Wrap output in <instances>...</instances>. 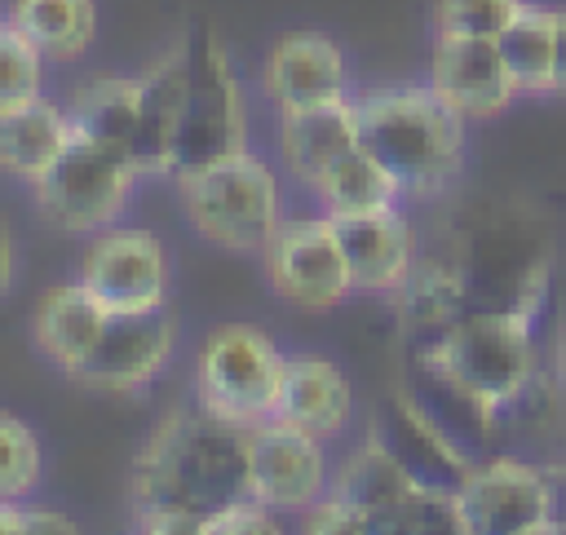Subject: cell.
Returning a JSON list of instances; mask_svg holds the SVG:
<instances>
[{"instance_id": "5b68a950", "label": "cell", "mask_w": 566, "mask_h": 535, "mask_svg": "<svg viewBox=\"0 0 566 535\" xmlns=\"http://www.w3.org/2000/svg\"><path fill=\"white\" fill-rule=\"evenodd\" d=\"M142 172L124 150L97 146L88 137H71L57 164L31 186L35 217L71 239H93L97 230L115 225L137 190Z\"/></svg>"}, {"instance_id": "484cf974", "label": "cell", "mask_w": 566, "mask_h": 535, "mask_svg": "<svg viewBox=\"0 0 566 535\" xmlns=\"http://www.w3.org/2000/svg\"><path fill=\"white\" fill-rule=\"evenodd\" d=\"M44 84H49V57L13 22H0V111L40 97Z\"/></svg>"}, {"instance_id": "4fadbf2b", "label": "cell", "mask_w": 566, "mask_h": 535, "mask_svg": "<svg viewBox=\"0 0 566 535\" xmlns=\"http://www.w3.org/2000/svg\"><path fill=\"white\" fill-rule=\"evenodd\" d=\"M172 349H177V323H172L168 310H155V314H111V323L102 327L97 345L66 376L75 385H88V389L124 394V389L150 385L168 367Z\"/></svg>"}, {"instance_id": "9c48e42d", "label": "cell", "mask_w": 566, "mask_h": 535, "mask_svg": "<svg viewBox=\"0 0 566 535\" xmlns=\"http://www.w3.org/2000/svg\"><path fill=\"white\" fill-rule=\"evenodd\" d=\"M455 508L469 535H539L557 526L548 473L513 455L469 464L455 482Z\"/></svg>"}, {"instance_id": "7a4b0ae2", "label": "cell", "mask_w": 566, "mask_h": 535, "mask_svg": "<svg viewBox=\"0 0 566 535\" xmlns=\"http://www.w3.org/2000/svg\"><path fill=\"white\" fill-rule=\"evenodd\" d=\"M358 141L402 186L407 199L442 195L469 155V119L433 84H394L354 93Z\"/></svg>"}, {"instance_id": "cb8c5ba5", "label": "cell", "mask_w": 566, "mask_h": 535, "mask_svg": "<svg viewBox=\"0 0 566 535\" xmlns=\"http://www.w3.org/2000/svg\"><path fill=\"white\" fill-rule=\"evenodd\" d=\"M504 66L517 84V93L526 97H544L553 93L557 80V9L526 0L517 9V18L495 35Z\"/></svg>"}, {"instance_id": "8992f818", "label": "cell", "mask_w": 566, "mask_h": 535, "mask_svg": "<svg viewBox=\"0 0 566 535\" xmlns=\"http://www.w3.org/2000/svg\"><path fill=\"white\" fill-rule=\"evenodd\" d=\"M283 349L256 323H221L203 336L195 363V402L226 424L252 429L274 420Z\"/></svg>"}, {"instance_id": "52a82bcc", "label": "cell", "mask_w": 566, "mask_h": 535, "mask_svg": "<svg viewBox=\"0 0 566 535\" xmlns=\"http://www.w3.org/2000/svg\"><path fill=\"white\" fill-rule=\"evenodd\" d=\"M261 265L270 292L305 314H327L345 296H354V274L340 252L336 221L327 212L283 217L261 252Z\"/></svg>"}, {"instance_id": "3957f363", "label": "cell", "mask_w": 566, "mask_h": 535, "mask_svg": "<svg viewBox=\"0 0 566 535\" xmlns=\"http://www.w3.org/2000/svg\"><path fill=\"white\" fill-rule=\"evenodd\" d=\"M172 186L190 230L221 252L261 256L279 221L287 217L279 159H270L256 146L234 150L203 168H186L172 177Z\"/></svg>"}, {"instance_id": "8fae6325", "label": "cell", "mask_w": 566, "mask_h": 535, "mask_svg": "<svg viewBox=\"0 0 566 535\" xmlns=\"http://www.w3.org/2000/svg\"><path fill=\"white\" fill-rule=\"evenodd\" d=\"M248 491L279 517H305L332 491L327 442L283 420L248 429Z\"/></svg>"}, {"instance_id": "30bf717a", "label": "cell", "mask_w": 566, "mask_h": 535, "mask_svg": "<svg viewBox=\"0 0 566 535\" xmlns=\"http://www.w3.org/2000/svg\"><path fill=\"white\" fill-rule=\"evenodd\" d=\"M248 146H252L248 111H243V93L230 71V57L221 53L212 31H195L190 35V102H186V124H181L177 172L217 164Z\"/></svg>"}, {"instance_id": "e0dca14e", "label": "cell", "mask_w": 566, "mask_h": 535, "mask_svg": "<svg viewBox=\"0 0 566 535\" xmlns=\"http://www.w3.org/2000/svg\"><path fill=\"white\" fill-rule=\"evenodd\" d=\"M274 420L292 424L301 433H314L323 442H336L354 420L349 376L336 363L318 358V354H287L283 358Z\"/></svg>"}, {"instance_id": "603a6c76", "label": "cell", "mask_w": 566, "mask_h": 535, "mask_svg": "<svg viewBox=\"0 0 566 535\" xmlns=\"http://www.w3.org/2000/svg\"><path fill=\"white\" fill-rule=\"evenodd\" d=\"M310 199L318 203V212L327 217H358V212H380V208H402V186L398 177L371 155L363 150V141L354 150H345L310 190Z\"/></svg>"}, {"instance_id": "2e32d148", "label": "cell", "mask_w": 566, "mask_h": 535, "mask_svg": "<svg viewBox=\"0 0 566 535\" xmlns=\"http://www.w3.org/2000/svg\"><path fill=\"white\" fill-rule=\"evenodd\" d=\"M340 234V252L354 274V292H402L416 265V230L402 208L332 217Z\"/></svg>"}, {"instance_id": "44dd1931", "label": "cell", "mask_w": 566, "mask_h": 535, "mask_svg": "<svg viewBox=\"0 0 566 535\" xmlns=\"http://www.w3.org/2000/svg\"><path fill=\"white\" fill-rule=\"evenodd\" d=\"M4 22H13L49 62L71 66L97 40V0H9Z\"/></svg>"}, {"instance_id": "83f0119b", "label": "cell", "mask_w": 566, "mask_h": 535, "mask_svg": "<svg viewBox=\"0 0 566 535\" xmlns=\"http://www.w3.org/2000/svg\"><path fill=\"white\" fill-rule=\"evenodd\" d=\"M243 531H279V513L270 504H261L256 495H243L226 508H217L212 517H203L199 535H243Z\"/></svg>"}, {"instance_id": "f1b7e54d", "label": "cell", "mask_w": 566, "mask_h": 535, "mask_svg": "<svg viewBox=\"0 0 566 535\" xmlns=\"http://www.w3.org/2000/svg\"><path fill=\"white\" fill-rule=\"evenodd\" d=\"M13 270H18V243H13L9 221L0 217V301H4L9 287H13Z\"/></svg>"}, {"instance_id": "9a60e30c", "label": "cell", "mask_w": 566, "mask_h": 535, "mask_svg": "<svg viewBox=\"0 0 566 535\" xmlns=\"http://www.w3.org/2000/svg\"><path fill=\"white\" fill-rule=\"evenodd\" d=\"M429 84L464 119H495L500 111L513 106V97H522L504 66L500 44L486 35H433Z\"/></svg>"}, {"instance_id": "277c9868", "label": "cell", "mask_w": 566, "mask_h": 535, "mask_svg": "<svg viewBox=\"0 0 566 535\" xmlns=\"http://www.w3.org/2000/svg\"><path fill=\"white\" fill-rule=\"evenodd\" d=\"M535 336L526 310H478L460 314L442 327V336L424 349V371L442 385L460 389L486 416L504 411L522 398L535 376Z\"/></svg>"}, {"instance_id": "7402d4cb", "label": "cell", "mask_w": 566, "mask_h": 535, "mask_svg": "<svg viewBox=\"0 0 566 535\" xmlns=\"http://www.w3.org/2000/svg\"><path fill=\"white\" fill-rule=\"evenodd\" d=\"M137 106H142V75H93V80L75 84L66 97L75 137H88V141L124 150V155L133 146Z\"/></svg>"}, {"instance_id": "d6986e66", "label": "cell", "mask_w": 566, "mask_h": 535, "mask_svg": "<svg viewBox=\"0 0 566 535\" xmlns=\"http://www.w3.org/2000/svg\"><path fill=\"white\" fill-rule=\"evenodd\" d=\"M71 137H75V124L66 102L40 93L22 106H9L0 111V172L22 186H35L71 146Z\"/></svg>"}, {"instance_id": "1f68e13d", "label": "cell", "mask_w": 566, "mask_h": 535, "mask_svg": "<svg viewBox=\"0 0 566 535\" xmlns=\"http://www.w3.org/2000/svg\"><path fill=\"white\" fill-rule=\"evenodd\" d=\"M0 22H4V9H0Z\"/></svg>"}, {"instance_id": "ffe728a7", "label": "cell", "mask_w": 566, "mask_h": 535, "mask_svg": "<svg viewBox=\"0 0 566 535\" xmlns=\"http://www.w3.org/2000/svg\"><path fill=\"white\" fill-rule=\"evenodd\" d=\"M106 323H111V314L93 301V292L80 279H71V283H57L40 296V305L31 314V340L66 376L97 345Z\"/></svg>"}, {"instance_id": "4316f807", "label": "cell", "mask_w": 566, "mask_h": 535, "mask_svg": "<svg viewBox=\"0 0 566 535\" xmlns=\"http://www.w3.org/2000/svg\"><path fill=\"white\" fill-rule=\"evenodd\" d=\"M526 0H433V35H486L495 40Z\"/></svg>"}, {"instance_id": "ba28073f", "label": "cell", "mask_w": 566, "mask_h": 535, "mask_svg": "<svg viewBox=\"0 0 566 535\" xmlns=\"http://www.w3.org/2000/svg\"><path fill=\"white\" fill-rule=\"evenodd\" d=\"M106 314L168 310V248L146 225H106L88 239L75 274Z\"/></svg>"}, {"instance_id": "7c38bea8", "label": "cell", "mask_w": 566, "mask_h": 535, "mask_svg": "<svg viewBox=\"0 0 566 535\" xmlns=\"http://www.w3.org/2000/svg\"><path fill=\"white\" fill-rule=\"evenodd\" d=\"M256 93L274 115L314 111L354 97L349 57L323 31H283L256 71Z\"/></svg>"}, {"instance_id": "6da1fadb", "label": "cell", "mask_w": 566, "mask_h": 535, "mask_svg": "<svg viewBox=\"0 0 566 535\" xmlns=\"http://www.w3.org/2000/svg\"><path fill=\"white\" fill-rule=\"evenodd\" d=\"M248 491V429L199 402L172 411L146 438L133 469V517L142 531H195Z\"/></svg>"}, {"instance_id": "4dcf8cb0", "label": "cell", "mask_w": 566, "mask_h": 535, "mask_svg": "<svg viewBox=\"0 0 566 535\" xmlns=\"http://www.w3.org/2000/svg\"><path fill=\"white\" fill-rule=\"evenodd\" d=\"M557 371H562V385H566V340H562V349H557Z\"/></svg>"}, {"instance_id": "ac0fdd59", "label": "cell", "mask_w": 566, "mask_h": 535, "mask_svg": "<svg viewBox=\"0 0 566 535\" xmlns=\"http://www.w3.org/2000/svg\"><path fill=\"white\" fill-rule=\"evenodd\" d=\"M354 146H358V111H354V97L332 102V106H314V111L274 115V159L283 164V172L305 195Z\"/></svg>"}, {"instance_id": "d4e9b609", "label": "cell", "mask_w": 566, "mask_h": 535, "mask_svg": "<svg viewBox=\"0 0 566 535\" xmlns=\"http://www.w3.org/2000/svg\"><path fill=\"white\" fill-rule=\"evenodd\" d=\"M40 473L44 451L35 429L22 416L0 411V500H27L40 486Z\"/></svg>"}, {"instance_id": "5bb4252c", "label": "cell", "mask_w": 566, "mask_h": 535, "mask_svg": "<svg viewBox=\"0 0 566 535\" xmlns=\"http://www.w3.org/2000/svg\"><path fill=\"white\" fill-rule=\"evenodd\" d=\"M186 102H190V44H177L142 71V106H137L133 146H128V159L142 177L177 172Z\"/></svg>"}, {"instance_id": "f546056e", "label": "cell", "mask_w": 566, "mask_h": 535, "mask_svg": "<svg viewBox=\"0 0 566 535\" xmlns=\"http://www.w3.org/2000/svg\"><path fill=\"white\" fill-rule=\"evenodd\" d=\"M553 93L566 97V9H557V80Z\"/></svg>"}]
</instances>
